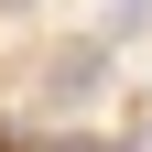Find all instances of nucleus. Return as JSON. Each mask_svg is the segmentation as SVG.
I'll list each match as a JSON object with an SVG mask.
<instances>
[]
</instances>
